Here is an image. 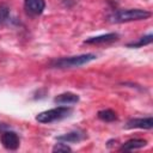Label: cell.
I'll return each mask as SVG.
<instances>
[{"label":"cell","mask_w":153,"mask_h":153,"mask_svg":"<svg viewBox=\"0 0 153 153\" xmlns=\"http://www.w3.org/2000/svg\"><path fill=\"white\" fill-rule=\"evenodd\" d=\"M151 12L147 10L141 8H126V10H117L112 12L108 20L110 23H128L134 20H145L151 17Z\"/></svg>","instance_id":"1"},{"label":"cell","mask_w":153,"mask_h":153,"mask_svg":"<svg viewBox=\"0 0 153 153\" xmlns=\"http://www.w3.org/2000/svg\"><path fill=\"white\" fill-rule=\"evenodd\" d=\"M97 59L96 54L88 53V54H81V55H75V56H68V57H61L56 59L50 62L51 68H59V69H67V68H75L84 66L93 60Z\"/></svg>","instance_id":"2"},{"label":"cell","mask_w":153,"mask_h":153,"mask_svg":"<svg viewBox=\"0 0 153 153\" xmlns=\"http://www.w3.org/2000/svg\"><path fill=\"white\" fill-rule=\"evenodd\" d=\"M71 114H72L71 108H67L66 105H61V106L53 108V109L39 112L36 116V120L39 123H53V122L61 121V120L68 117Z\"/></svg>","instance_id":"3"},{"label":"cell","mask_w":153,"mask_h":153,"mask_svg":"<svg viewBox=\"0 0 153 153\" xmlns=\"http://www.w3.org/2000/svg\"><path fill=\"white\" fill-rule=\"evenodd\" d=\"M0 141L2 143V146L6 148V149H10V151H14L19 147V136L16 131L13 130H4L1 131V135H0Z\"/></svg>","instance_id":"4"},{"label":"cell","mask_w":153,"mask_h":153,"mask_svg":"<svg viewBox=\"0 0 153 153\" xmlns=\"http://www.w3.org/2000/svg\"><path fill=\"white\" fill-rule=\"evenodd\" d=\"M24 8L27 14L36 17L43 13L45 8V1L44 0H24Z\"/></svg>","instance_id":"5"},{"label":"cell","mask_w":153,"mask_h":153,"mask_svg":"<svg viewBox=\"0 0 153 153\" xmlns=\"http://www.w3.org/2000/svg\"><path fill=\"white\" fill-rule=\"evenodd\" d=\"M152 127H153V120L151 116L131 118L126 124L127 129H152Z\"/></svg>","instance_id":"6"},{"label":"cell","mask_w":153,"mask_h":153,"mask_svg":"<svg viewBox=\"0 0 153 153\" xmlns=\"http://www.w3.org/2000/svg\"><path fill=\"white\" fill-rule=\"evenodd\" d=\"M118 33L116 32H110V33H105V35H100V36H96V37H90L84 41L85 44H103V43H111L118 39Z\"/></svg>","instance_id":"7"},{"label":"cell","mask_w":153,"mask_h":153,"mask_svg":"<svg viewBox=\"0 0 153 153\" xmlns=\"http://www.w3.org/2000/svg\"><path fill=\"white\" fill-rule=\"evenodd\" d=\"M79 96L73 92H63L54 98V103L59 105H72L79 102Z\"/></svg>","instance_id":"8"},{"label":"cell","mask_w":153,"mask_h":153,"mask_svg":"<svg viewBox=\"0 0 153 153\" xmlns=\"http://www.w3.org/2000/svg\"><path fill=\"white\" fill-rule=\"evenodd\" d=\"M85 137H86V135H85L84 131L74 130V131H69V133H66L63 135L57 136V141H62V142H66V143H72V142H79Z\"/></svg>","instance_id":"9"},{"label":"cell","mask_w":153,"mask_h":153,"mask_svg":"<svg viewBox=\"0 0 153 153\" xmlns=\"http://www.w3.org/2000/svg\"><path fill=\"white\" fill-rule=\"evenodd\" d=\"M146 145H147V141L145 139H130L120 147V151H133V149L142 148Z\"/></svg>","instance_id":"10"},{"label":"cell","mask_w":153,"mask_h":153,"mask_svg":"<svg viewBox=\"0 0 153 153\" xmlns=\"http://www.w3.org/2000/svg\"><path fill=\"white\" fill-rule=\"evenodd\" d=\"M152 38H153V35L149 32V33H147V35L140 37L137 41L128 43L127 47H128V48H140V47H145V45H148V44L152 43Z\"/></svg>","instance_id":"11"},{"label":"cell","mask_w":153,"mask_h":153,"mask_svg":"<svg viewBox=\"0 0 153 153\" xmlns=\"http://www.w3.org/2000/svg\"><path fill=\"white\" fill-rule=\"evenodd\" d=\"M97 116H98V118L102 120L103 122H112V121L117 120V115H116V112H115L114 110H111V109H104V110H100V111H98Z\"/></svg>","instance_id":"12"},{"label":"cell","mask_w":153,"mask_h":153,"mask_svg":"<svg viewBox=\"0 0 153 153\" xmlns=\"http://www.w3.org/2000/svg\"><path fill=\"white\" fill-rule=\"evenodd\" d=\"M10 18V8L5 5H0V25L5 24Z\"/></svg>","instance_id":"13"},{"label":"cell","mask_w":153,"mask_h":153,"mask_svg":"<svg viewBox=\"0 0 153 153\" xmlns=\"http://www.w3.org/2000/svg\"><path fill=\"white\" fill-rule=\"evenodd\" d=\"M71 151H72V148L66 142H62V141H60L59 143H56L53 147V152H71Z\"/></svg>","instance_id":"14"}]
</instances>
